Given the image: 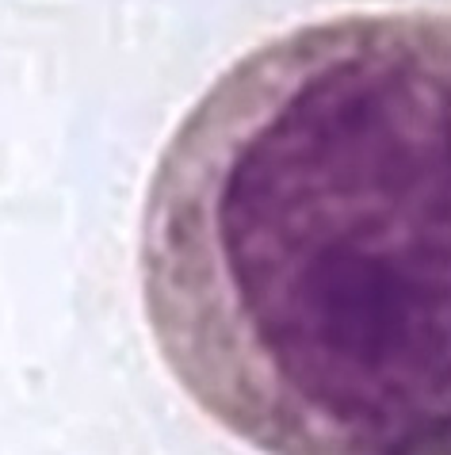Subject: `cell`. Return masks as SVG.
<instances>
[{
  "instance_id": "cell-1",
  "label": "cell",
  "mask_w": 451,
  "mask_h": 455,
  "mask_svg": "<svg viewBox=\"0 0 451 455\" xmlns=\"http://www.w3.org/2000/svg\"><path fill=\"white\" fill-rule=\"evenodd\" d=\"M451 35L287 31L157 161L142 299L169 371L265 455H424L451 413Z\"/></svg>"
}]
</instances>
